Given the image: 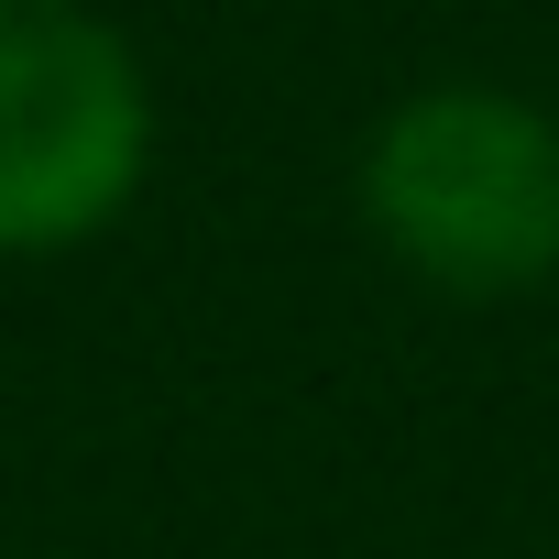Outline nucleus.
<instances>
[{
	"mask_svg": "<svg viewBox=\"0 0 559 559\" xmlns=\"http://www.w3.org/2000/svg\"><path fill=\"white\" fill-rule=\"evenodd\" d=\"M362 219L428 297H526L559 274V121L515 88H417L362 143Z\"/></svg>",
	"mask_w": 559,
	"mask_h": 559,
	"instance_id": "nucleus-1",
	"label": "nucleus"
},
{
	"mask_svg": "<svg viewBox=\"0 0 559 559\" xmlns=\"http://www.w3.org/2000/svg\"><path fill=\"white\" fill-rule=\"evenodd\" d=\"M154 176L143 56L78 0H0V263L99 241Z\"/></svg>",
	"mask_w": 559,
	"mask_h": 559,
	"instance_id": "nucleus-2",
	"label": "nucleus"
}]
</instances>
